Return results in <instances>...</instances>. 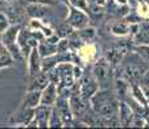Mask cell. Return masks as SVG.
<instances>
[{
  "instance_id": "obj_1",
  "label": "cell",
  "mask_w": 149,
  "mask_h": 129,
  "mask_svg": "<svg viewBox=\"0 0 149 129\" xmlns=\"http://www.w3.org/2000/svg\"><path fill=\"white\" fill-rule=\"evenodd\" d=\"M93 108L95 112L101 116L116 115L118 105L110 92H100L93 97Z\"/></svg>"
},
{
  "instance_id": "obj_2",
  "label": "cell",
  "mask_w": 149,
  "mask_h": 129,
  "mask_svg": "<svg viewBox=\"0 0 149 129\" xmlns=\"http://www.w3.org/2000/svg\"><path fill=\"white\" fill-rule=\"evenodd\" d=\"M127 52L126 45H114L108 50V59L113 63H118Z\"/></svg>"
},
{
  "instance_id": "obj_3",
  "label": "cell",
  "mask_w": 149,
  "mask_h": 129,
  "mask_svg": "<svg viewBox=\"0 0 149 129\" xmlns=\"http://www.w3.org/2000/svg\"><path fill=\"white\" fill-rule=\"evenodd\" d=\"M71 107L73 111L77 116H82L83 114L87 112V103H86L83 97H78V96H73L71 97Z\"/></svg>"
},
{
  "instance_id": "obj_4",
  "label": "cell",
  "mask_w": 149,
  "mask_h": 129,
  "mask_svg": "<svg viewBox=\"0 0 149 129\" xmlns=\"http://www.w3.org/2000/svg\"><path fill=\"white\" fill-rule=\"evenodd\" d=\"M93 72L100 81H104L109 76V65L105 59H100L93 67Z\"/></svg>"
},
{
  "instance_id": "obj_5",
  "label": "cell",
  "mask_w": 149,
  "mask_h": 129,
  "mask_svg": "<svg viewBox=\"0 0 149 129\" xmlns=\"http://www.w3.org/2000/svg\"><path fill=\"white\" fill-rule=\"evenodd\" d=\"M144 71V68H141L137 63H134V62H130L127 66L125 67V72L127 77L132 81H137V80L141 77V74Z\"/></svg>"
},
{
  "instance_id": "obj_6",
  "label": "cell",
  "mask_w": 149,
  "mask_h": 129,
  "mask_svg": "<svg viewBox=\"0 0 149 129\" xmlns=\"http://www.w3.org/2000/svg\"><path fill=\"white\" fill-rule=\"evenodd\" d=\"M81 92H82V97L84 99L91 97L96 92V83L93 81L91 77H88V76L84 77L82 81V85H81Z\"/></svg>"
},
{
  "instance_id": "obj_7",
  "label": "cell",
  "mask_w": 149,
  "mask_h": 129,
  "mask_svg": "<svg viewBox=\"0 0 149 129\" xmlns=\"http://www.w3.org/2000/svg\"><path fill=\"white\" fill-rule=\"evenodd\" d=\"M69 21L75 27H83V26L87 23V17L84 14H82L81 12H78V10H73V14H71Z\"/></svg>"
},
{
  "instance_id": "obj_8",
  "label": "cell",
  "mask_w": 149,
  "mask_h": 129,
  "mask_svg": "<svg viewBox=\"0 0 149 129\" xmlns=\"http://www.w3.org/2000/svg\"><path fill=\"white\" fill-rule=\"evenodd\" d=\"M132 119V111L130 106H127L125 102H121V123L123 125H130Z\"/></svg>"
},
{
  "instance_id": "obj_9",
  "label": "cell",
  "mask_w": 149,
  "mask_h": 129,
  "mask_svg": "<svg viewBox=\"0 0 149 129\" xmlns=\"http://www.w3.org/2000/svg\"><path fill=\"white\" fill-rule=\"evenodd\" d=\"M54 97H56V94H54V85L51 84L49 87L47 88V90L44 92V96H43V105H51L53 101H54Z\"/></svg>"
},
{
  "instance_id": "obj_10",
  "label": "cell",
  "mask_w": 149,
  "mask_h": 129,
  "mask_svg": "<svg viewBox=\"0 0 149 129\" xmlns=\"http://www.w3.org/2000/svg\"><path fill=\"white\" fill-rule=\"evenodd\" d=\"M39 98H40V93L39 92H33V93H29L25 98V107H34L36 106Z\"/></svg>"
},
{
  "instance_id": "obj_11",
  "label": "cell",
  "mask_w": 149,
  "mask_h": 129,
  "mask_svg": "<svg viewBox=\"0 0 149 129\" xmlns=\"http://www.w3.org/2000/svg\"><path fill=\"white\" fill-rule=\"evenodd\" d=\"M47 83H48V77L45 76L44 74H42V75H39L35 80H34L33 85H31V89H34V90L43 89V88L47 87Z\"/></svg>"
},
{
  "instance_id": "obj_12",
  "label": "cell",
  "mask_w": 149,
  "mask_h": 129,
  "mask_svg": "<svg viewBox=\"0 0 149 129\" xmlns=\"http://www.w3.org/2000/svg\"><path fill=\"white\" fill-rule=\"evenodd\" d=\"M49 112H51V110L47 107V105L42 106V107H39L38 110L35 111V114H36V119H38L39 121L42 123V124H44V123L47 121L48 116H49Z\"/></svg>"
},
{
  "instance_id": "obj_13",
  "label": "cell",
  "mask_w": 149,
  "mask_h": 129,
  "mask_svg": "<svg viewBox=\"0 0 149 129\" xmlns=\"http://www.w3.org/2000/svg\"><path fill=\"white\" fill-rule=\"evenodd\" d=\"M18 26H16V27H12V28H9V30L7 31V32L4 34V43L7 45H12L13 44V41L16 40V35H17V31H18Z\"/></svg>"
},
{
  "instance_id": "obj_14",
  "label": "cell",
  "mask_w": 149,
  "mask_h": 129,
  "mask_svg": "<svg viewBox=\"0 0 149 129\" xmlns=\"http://www.w3.org/2000/svg\"><path fill=\"white\" fill-rule=\"evenodd\" d=\"M27 12L33 17H42V16H44L45 9L43 7H40V5H30L27 8Z\"/></svg>"
},
{
  "instance_id": "obj_15",
  "label": "cell",
  "mask_w": 149,
  "mask_h": 129,
  "mask_svg": "<svg viewBox=\"0 0 149 129\" xmlns=\"http://www.w3.org/2000/svg\"><path fill=\"white\" fill-rule=\"evenodd\" d=\"M39 59H38V53H36V49L33 50V54H31V67H30V71H31V75H35L38 72V68H39Z\"/></svg>"
},
{
  "instance_id": "obj_16",
  "label": "cell",
  "mask_w": 149,
  "mask_h": 129,
  "mask_svg": "<svg viewBox=\"0 0 149 129\" xmlns=\"http://www.w3.org/2000/svg\"><path fill=\"white\" fill-rule=\"evenodd\" d=\"M58 112L62 116L64 121H70V114H69V110H68V103L65 102L58 103Z\"/></svg>"
},
{
  "instance_id": "obj_17",
  "label": "cell",
  "mask_w": 149,
  "mask_h": 129,
  "mask_svg": "<svg viewBox=\"0 0 149 129\" xmlns=\"http://www.w3.org/2000/svg\"><path fill=\"white\" fill-rule=\"evenodd\" d=\"M127 89H128V84L125 81V80H121V79L117 80V92H118V94L122 97V98L126 97Z\"/></svg>"
},
{
  "instance_id": "obj_18",
  "label": "cell",
  "mask_w": 149,
  "mask_h": 129,
  "mask_svg": "<svg viewBox=\"0 0 149 129\" xmlns=\"http://www.w3.org/2000/svg\"><path fill=\"white\" fill-rule=\"evenodd\" d=\"M111 31H113L114 34H119V35H125V34H127L128 28L127 26H126L125 23H116L113 26V28H111Z\"/></svg>"
},
{
  "instance_id": "obj_19",
  "label": "cell",
  "mask_w": 149,
  "mask_h": 129,
  "mask_svg": "<svg viewBox=\"0 0 149 129\" xmlns=\"http://www.w3.org/2000/svg\"><path fill=\"white\" fill-rule=\"evenodd\" d=\"M137 41L139 43H149V28L147 26H145V27L140 31L139 35H137Z\"/></svg>"
},
{
  "instance_id": "obj_20",
  "label": "cell",
  "mask_w": 149,
  "mask_h": 129,
  "mask_svg": "<svg viewBox=\"0 0 149 129\" xmlns=\"http://www.w3.org/2000/svg\"><path fill=\"white\" fill-rule=\"evenodd\" d=\"M132 89H134V94H135V96H136V98L139 99V101H141L143 105H145V98H144V97H143L141 90H140L139 88L136 87V85H134V87H132Z\"/></svg>"
},
{
  "instance_id": "obj_21",
  "label": "cell",
  "mask_w": 149,
  "mask_h": 129,
  "mask_svg": "<svg viewBox=\"0 0 149 129\" xmlns=\"http://www.w3.org/2000/svg\"><path fill=\"white\" fill-rule=\"evenodd\" d=\"M40 50H42V56H48V54L53 53L54 48L53 47H45V45H42Z\"/></svg>"
},
{
  "instance_id": "obj_22",
  "label": "cell",
  "mask_w": 149,
  "mask_h": 129,
  "mask_svg": "<svg viewBox=\"0 0 149 129\" xmlns=\"http://www.w3.org/2000/svg\"><path fill=\"white\" fill-rule=\"evenodd\" d=\"M4 65H10V58L7 54H1V58H0V66Z\"/></svg>"
},
{
  "instance_id": "obj_23",
  "label": "cell",
  "mask_w": 149,
  "mask_h": 129,
  "mask_svg": "<svg viewBox=\"0 0 149 129\" xmlns=\"http://www.w3.org/2000/svg\"><path fill=\"white\" fill-rule=\"evenodd\" d=\"M82 35L83 36H84V38L86 39H91V38H92V36L93 35H95V31H93L92 30V28H88V30H84V31H82Z\"/></svg>"
},
{
  "instance_id": "obj_24",
  "label": "cell",
  "mask_w": 149,
  "mask_h": 129,
  "mask_svg": "<svg viewBox=\"0 0 149 129\" xmlns=\"http://www.w3.org/2000/svg\"><path fill=\"white\" fill-rule=\"evenodd\" d=\"M71 4L75 5V7H79V8H86V1L84 0H70Z\"/></svg>"
},
{
  "instance_id": "obj_25",
  "label": "cell",
  "mask_w": 149,
  "mask_h": 129,
  "mask_svg": "<svg viewBox=\"0 0 149 129\" xmlns=\"http://www.w3.org/2000/svg\"><path fill=\"white\" fill-rule=\"evenodd\" d=\"M139 53H141L144 57L149 58V48H148V47H141V48H139Z\"/></svg>"
},
{
  "instance_id": "obj_26",
  "label": "cell",
  "mask_w": 149,
  "mask_h": 129,
  "mask_svg": "<svg viewBox=\"0 0 149 129\" xmlns=\"http://www.w3.org/2000/svg\"><path fill=\"white\" fill-rule=\"evenodd\" d=\"M51 124H52V127H60L58 117H57L56 114H53V115H52V121H51Z\"/></svg>"
},
{
  "instance_id": "obj_27",
  "label": "cell",
  "mask_w": 149,
  "mask_h": 129,
  "mask_svg": "<svg viewBox=\"0 0 149 129\" xmlns=\"http://www.w3.org/2000/svg\"><path fill=\"white\" fill-rule=\"evenodd\" d=\"M68 44H69V43L66 41V40H62V43L60 44V47H58V50H60V52H64V50L68 48Z\"/></svg>"
},
{
  "instance_id": "obj_28",
  "label": "cell",
  "mask_w": 149,
  "mask_h": 129,
  "mask_svg": "<svg viewBox=\"0 0 149 129\" xmlns=\"http://www.w3.org/2000/svg\"><path fill=\"white\" fill-rule=\"evenodd\" d=\"M143 83H144V85L147 88H149V71L147 72V75L144 76V79H143Z\"/></svg>"
},
{
  "instance_id": "obj_29",
  "label": "cell",
  "mask_w": 149,
  "mask_h": 129,
  "mask_svg": "<svg viewBox=\"0 0 149 129\" xmlns=\"http://www.w3.org/2000/svg\"><path fill=\"white\" fill-rule=\"evenodd\" d=\"M66 30H70V28L66 27V26H62V27H61V32H60V35H66Z\"/></svg>"
},
{
  "instance_id": "obj_30",
  "label": "cell",
  "mask_w": 149,
  "mask_h": 129,
  "mask_svg": "<svg viewBox=\"0 0 149 129\" xmlns=\"http://www.w3.org/2000/svg\"><path fill=\"white\" fill-rule=\"evenodd\" d=\"M143 124H144L143 120H135V121H134V125H135V127H143Z\"/></svg>"
},
{
  "instance_id": "obj_31",
  "label": "cell",
  "mask_w": 149,
  "mask_h": 129,
  "mask_svg": "<svg viewBox=\"0 0 149 129\" xmlns=\"http://www.w3.org/2000/svg\"><path fill=\"white\" fill-rule=\"evenodd\" d=\"M91 9H92V13H101V8H99V7H92L91 8Z\"/></svg>"
},
{
  "instance_id": "obj_32",
  "label": "cell",
  "mask_w": 149,
  "mask_h": 129,
  "mask_svg": "<svg viewBox=\"0 0 149 129\" xmlns=\"http://www.w3.org/2000/svg\"><path fill=\"white\" fill-rule=\"evenodd\" d=\"M117 1H119V3H122V4H125L126 0H117Z\"/></svg>"
},
{
  "instance_id": "obj_33",
  "label": "cell",
  "mask_w": 149,
  "mask_h": 129,
  "mask_svg": "<svg viewBox=\"0 0 149 129\" xmlns=\"http://www.w3.org/2000/svg\"><path fill=\"white\" fill-rule=\"evenodd\" d=\"M0 54H3V49H1V48H0Z\"/></svg>"
}]
</instances>
